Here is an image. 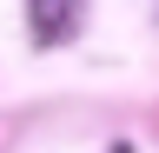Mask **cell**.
<instances>
[{"label": "cell", "mask_w": 159, "mask_h": 153, "mask_svg": "<svg viewBox=\"0 0 159 153\" xmlns=\"http://www.w3.org/2000/svg\"><path fill=\"white\" fill-rule=\"evenodd\" d=\"M27 7H33V40H40V47H53V40H66V33H73L80 0H27Z\"/></svg>", "instance_id": "1"}, {"label": "cell", "mask_w": 159, "mask_h": 153, "mask_svg": "<svg viewBox=\"0 0 159 153\" xmlns=\"http://www.w3.org/2000/svg\"><path fill=\"white\" fill-rule=\"evenodd\" d=\"M113 153H133V146H113Z\"/></svg>", "instance_id": "2"}]
</instances>
